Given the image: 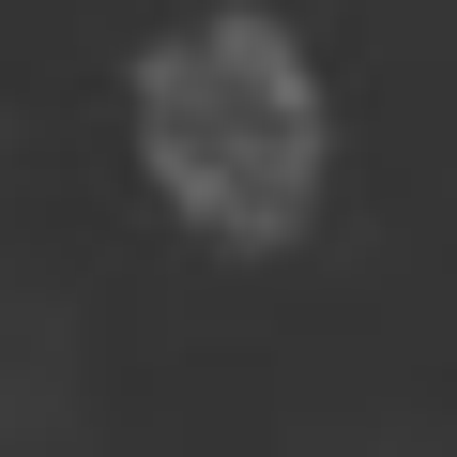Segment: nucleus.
<instances>
[{
  "label": "nucleus",
  "mask_w": 457,
  "mask_h": 457,
  "mask_svg": "<svg viewBox=\"0 0 457 457\" xmlns=\"http://www.w3.org/2000/svg\"><path fill=\"white\" fill-rule=\"evenodd\" d=\"M122 92H137V168L198 245H245V260L305 245L336 122H320V62L275 16H198V31L137 46Z\"/></svg>",
  "instance_id": "f257e3e1"
}]
</instances>
